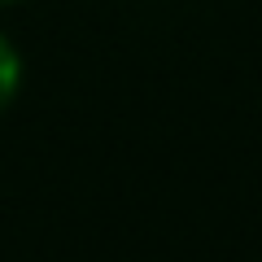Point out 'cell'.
<instances>
[{
  "mask_svg": "<svg viewBox=\"0 0 262 262\" xmlns=\"http://www.w3.org/2000/svg\"><path fill=\"white\" fill-rule=\"evenodd\" d=\"M18 88H22V57H18V48L9 39L0 35V114L13 105Z\"/></svg>",
  "mask_w": 262,
  "mask_h": 262,
  "instance_id": "6da1fadb",
  "label": "cell"
},
{
  "mask_svg": "<svg viewBox=\"0 0 262 262\" xmlns=\"http://www.w3.org/2000/svg\"><path fill=\"white\" fill-rule=\"evenodd\" d=\"M0 5H13V0H0Z\"/></svg>",
  "mask_w": 262,
  "mask_h": 262,
  "instance_id": "7a4b0ae2",
  "label": "cell"
}]
</instances>
